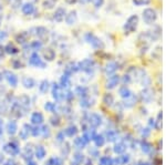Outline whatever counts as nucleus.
<instances>
[{"mask_svg":"<svg viewBox=\"0 0 166 165\" xmlns=\"http://www.w3.org/2000/svg\"><path fill=\"white\" fill-rule=\"evenodd\" d=\"M73 99V93L72 92H67L64 93V100L65 101H71Z\"/></svg>","mask_w":166,"mask_h":165,"instance_id":"864d4df0","label":"nucleus"},{"mask_svg":"<svg viewBox=\"0 0 166 165\" xmlns=\"http://www.w3.org/2000/svg\"><path fill=\"white\" fill-rule=\"evenodd\" d=\"M19 136H20V139L21 140H27L28 139V136H29V131L26 129V127H23V129L20 131Z\"/></svg>","mask_w":166,"mask_h":165,"instance_id":"79ce46f5","label":"nucleus"},{"mask_svg":"<svg viewBox=\"0 0 166 165\" xmlns=\"http://www.w3.org/2000/svg\"><path fill=\"white\" fill-rule=\"evenodd\" d=\"M29 63L32 65V67H35V68H45V63L43 62L41 58H40V55L37 53V52H33L31 55H30V58H29Z\"/></svg>","mask_w":166,"mask_h":165,"instance_id":"39448f33","label":"nucleus"},{"mask_svg":"<svg viewBox=\"0 0 166 165\" xmlns=\"http://www.w3.org/2000/svg\"><path fill=\"white\" fill-rule=\"evenodd\" d=\"M35 31H37V36L40 40H45L48 39V35H49V31L47 28L45 27H38V28H35Z\"/></svg>","mask_w":166,"mask_h":165,"instance_id":"2eb2a0df","label":"nucleus"},{"mask_svg":"<svg viewBox=\"0 0 166 165\" xmlns=\"http://www.w3.org/2000/svg\"><path fill=\"white\" fill-rule=\"evenodd\" d=\"M12 65L15 69H21L23 67L22 63H21L19 60H15V61H12Z\"/></svg>","mask_w":166,"mask_h":165,"instance_id":"3c124183","label":"nucleus"},{"mask_svg":"<svg viewBox=\"0 0 166 165\" xmlns=\"http://www.w3.org/2000/svg\"><path fill=\"white\" fill-rule=\"evenodd\" d=\"M5 77H6L7 81H8V83H9L11 87H17V84H18V78H17L16 74L11 73L10 71H5Z\"/></svg>","mask_w":166,"mask_h":165,"instance_id":"ddd939ff","label":"nucleus"},{"mask_svg":"<svg viewBox=\"0 0 166 165\" xmlns=\"http://www.w3.org/2000/svg\"><path fill=\"white\" fill-rule=\"evenodd\" d=\"M125 102H126V103H125V107H133V105H134V103L136 102V97H135L134 94H132L130 97L125 99Z\"/></svg>","mask_w":166,"mask_h":165,"instance_id":"c9c22d12","label":"nucleus"},{"mask_svg":"<svg viewBox=\"0 0 166 165\" xmlns=\"http://www.w3.org/2000/svg\"><path fill=\"white\" fill-rule=\"evenodd\" d=\"M122 80H123V82H124V83H130V82H131V75L130 74H125L124 77H123V79H122Z\"/></svg>","mask_w":166,"mask_h":165,"instance_id":"5fc2aeb1","label":"nucleus"},{"mask_svg":"<svg viewBox=\"0 0 166 165\" xmlns=\"http://www.w3.org/2000/svg\"><path fill=\"white\" fill-rule=\"evenodd\" d=\"M84 38H85V41L88 42L89 45H91L92 48H94V49H103V42L101 41V39H100L99 37H96L94 33H92V32L85 33Z\"/></svg>","mask_w":166,"mask_h":165,"instance_id":"7ed1b4c3","label":"nucleus"},{"mask_svg":"<svg viewBox=\"0 0 166 165\" xmlns=\"http://www.w3.org/2000/svg\"><path fill=\"white\" fill-rule=\"evenodd\" d=\"M49 87H50V82L48 80H43V81L40 82V85H39V90L41 93H47L49 90Z\"/></svg>","mask_w":166,"mask_h":165,"instance_id":"393cba45","label":"nucleus"},{"mask_svg":"<svg viewBox=\"0 0 166 165\" xmlns=\"http://www.w3.org/2000/svg\"><path fill=\"white\" fill-rule=\"evenodd\" d=\"M141 165H150V164H148V163H146V162H145V163L142 162V163H141Z\"/></svg>","mask_w":166,"mask_h":165,"instance_id":"e2e57ef3","label":"nucleus"},{"mask_svg":"<svg viewBox=\"0 0 166 165\" xmlns=\"http://www.w3.org/2000/svg\"><path fill=\"white\" fill-rule=\"evenodd\" d=\"M89 123L90 125L93 126V127H98V126L101 125V123H102V117H100L99 114L92 113L89 117Z\"/></svg>","mask_w":166,"mask_h":165,"instance_id":"9b49d317","label":"nucleus"},{"mask_svg":"<svg viewBox=\"0 0 166 165\" xmlns=\"http://www.w3.org/2000/svg\"><path fill=\"white\" fill-rule=\"evenodd\" d=\"M103 102L106 104V105H112V103L114 102V97L111 93H106L103 97Z\"/></svg>","mask_w":166,"mask_h":165,"instance_id":"72a5a7b5","label":"nucleus"},{"mask_svg":"<svg viewBox=\"0 0 166 165\" xmlns=\"http://www.w3.org/2000/svg\"><path fill=\"white\" fill-rule=\"evenodd\" d=\"M16 39H17V41L19 42V43H25V42H27L28 41V39H29V35L27 32H20L18 36L16 37Z\"/></svg>","mask_w":166,"mask_h":165,"instance_id":"c756f323","label":"nucleus"},{"mask_svg":"<svg viewBox=\"0 0 166 165\" xmlns=\"http://www.w3.org/2000/svg\"><path fill=\"white\" fill-rule=\"evenodd\" d=\"M7 38H8V33L6 31H3V30H0V42L5 41Z\"/></svg>","mask_w":166,"mask_h":165,"instance_id":"603ef678","label":"nucleus"},{"mask_svg":"<svg viewBox=\"0 0 166 165\" xmlns=\"http://www.w3.org/2000/svg\"><path fill=\"white\" fill-rule=\"evenodd\" d=\"M28 165H37V163L33 162V161H29V162H28Z\"/></svg>","mask_w":166,"mask_h":165,"instance_id":"052dcab7","label":"nucleus"},{"mask_svg":"<svg viewBox=\"0 0 166 165\" xmlns=\"http://www.w3.org/2000/svg\"><path fill=\"white\" fill-rule=\"evenodd\" d=\"M51 1H53V2H55V1H58V0H51Z\"/></svg>","mask_w":166,"mask_h":165,"instance_id":"338daca9","label":"nucleus"},{"mask_svg":"<svg viewBox=\"0 0 166 165\" xmlns=\"http://www.w3.org/2000/svg\"><path fill=\"white\" fill-rule=\"evenodd\" d=\"M53 6H55V2L51 1V0H47V1L43 2V7H45V9H52Z\"/></svg>","mask_w":166,"mask_h":165,"instance_id":"49530a36","label":"nucleus"},{"mask_svg":"<svg viewBox=\"0 0 166 165\" xmlns=\"http://www.w3.org/2000/svg\"><path fill=\"white\" fill-rule=\"evenodd\" d=\"M19 105L20 107H28L30 105V99H29L28 95H21L19 97Z\"/></svg>","mask_w":166,"mask_h":165,"instance_id":"a878e982","label":"nucleus"},{"mask_svg":"<svg viewBox=\"0 0 166 165\" xmlns=\"http://www.w3.org/2000/svg\"><path fill=\"white\" fill-rule=\"evenodd\" d=\"M142 97H143V100L144 101L148 102V101L152 99V94H150V90H148V89L144 90L143 92H142Z\"/></svg>","mask_w":166,"mask_h":165,"instance_id":"ea45409f","label":"nucleus"},{"mask_svg":"<svg viewBox=\"0 0 166 165\" xmlns=\"http://www.w3.org/2000/svg\"><path fill=\"white\" fill-rule=\"evenodd\" d=\"M45 109L48 111V112H55V105L53 103H51V102H47L45 105Z\"/></svg>","mask_w":166,"mask_h":165,"instance_id":"c03bdc74","label":"nucleus"},{"mask_svg":"<svg viewBox=\"0 0 166 165\" xmlns=\"http://www.w3.org/2000/svg\"><path fill=\"white\" fill-rule=\"evenodd\" d=\"M100 165H113L114 164V161L111 159V157H109V156H104V157H102V159L100 160Z\"/></svg>","mask_w":166,"mask_h":165,"instance_id":"f704fd0d","label":"nucleus"},{"mask_svg":"<svg viewBox=\"0 0 166 165\" xmlns=\"http://www.w3.org/2000/svg\"><path fill=\"white\" fill-rule=\"evenodd\" d=\"M65 16H67V10L64 9V8H62V7H60V8H58L55 10V15H53V19L57 22H62L64 20V18H65Z\"/></svg>","mask_w":166,"mask_h":165,"instance_id":"9d476101","label":"nucleus"},{"mask_svg":"<svg viewBox=\"0 0 166 165\" xmlns=\"http://www.w3.org/2000/svg\"><path fill=\"white\" fill-rule=\"evenodd\" d=\"M83 160H84V155L81 154V153H75L73 156V162L75 165H81L83 162Z\"/></svg>","mask_w":166,"mask_h":165,"instance_id":"2f4dec72","label":"nucleus"},{"mask_svg":"<svg viewBox=\"0 0 166 165\" xmlns=\"http://www.w3.org/2000/svg\"><path fill=\"white\" fill-rule=\"evenodd\" d=\"M3 150H5V152H7L8 154H10V155H16V154H18L20 151L19 145H18V142H16V141L10 142L9 144L5 145Z\"/></svg>","mask_w":166,"mask_h":165,"instance_id":"0eeeda50","label":"nucleus"},{"mask_svg":"<svg viewBox=\"0 0 166 165\" xmlns=\"http://www.w3.org/2000/svg\"><path fill=\"white\" fill-rule=\"evenodd\" d=\"M40 134H41L43 137H49L50 136V129H49V126L45 125L42 126V129H40Z\"/></svg>","mask_w":166,"mask_h":165,"instance_id":"4c0bfd02","label":"nucleus"},{"mask_svg":"<svg viewBox=\"0 0 166 165\" xmlns=\"http://www.w3.org/2000/svg\"><path fill=\"white\" fill-rule=\"evenodd\" d=\"M22 85L27 89H32V87L35 85V80L32 78H29V77H25L22 79Z\"/></svg>","mask_w":166,"mask_h":165,"instance_id":"6ab92c4d","label":"nucleus"},{"mask_svg":"<svg viewBox=\"0 0 166 165\" xmlns=\"http://www.w3.org/2000/svg\"><path fill=\"white\" fill-rule=\"evenodd\" d=\"M142 20L147 26H154L156 25L158 20V12L154 7H146L142 11Z\"/></svg>","mask_w":166,"mask_h":165,"instance_id":"f257e3e1","label":"nucleus"},{"mask_svg":"<svg viewBox=\"0 0 166 165\" xmlns=\"http://www.w3.org/2000/svg\"><path fill=\"white\" fill-rule=\"evenodd\" d=\"M60 84L61 87H69L71 85V81H70V77L67 74H63L62 78L60 80Z\"/></svg>","mask_w":166,"mask_h":165,"instance_id":"bb28decb","label":"nucleus"},{"mask_svg":"<svg viewBox=\"0 0 166 165\" xmlns=\"http://www.w3.org/2000/svg\"><path fill=\"white\" fill-rule=\"evenodd\" d=\"M118 92H120V95H121L122 97H124V99H128V97H130L132 94H133L131 92V90H130L128 87H125V85L124 87H122Z\"/></svg>","mask_w":166,"mask_h":165,"instance_id":"4be33fe9","label":"nucleus"},{"mask_svg":"<svg viewBox=\"0 0 166 165\" xmlns=\"http://www.w3.org/2000/svg\"><path fill=\"white\" fill-rule=\"evenodd\" d=\"M43 58L47 61H53L55 58V51L51 48H47L45 50H43Z\"/></svg>","mask_w":166,"mask_h":165,"instance_id":"f3484780","label":"nucleus"},{"mask_svg":"<svg viewBox=\"0 0 166 165\" xmlns=\"http://www.w3.org/2000/svg\"><path fill=\"white\" fill-rule=\"evenodd\" d=\"M116 139V133L114 131H109L108 132V140L109 141H114Z\"/></svg>","mask_w":166,"mask_h":165,"instance_id":"8fccbe9b","label":"nucleus"},{"mask_svg":"<svg viewBox=\"0 0 166 165\" xmlns=\"http://www.w3.org/2000/svg\"><path fill=\"white\" fill-rule=\"evenodd\" d=\"M51 124L55 126H58L59 124H60V117H58V115H55V117H51Z\"/></svg>","mask_w":166,"mask_h":165,"instance_id":"09e8293b","label":"nucleus"},{"mask_svg":"<svg viewBox=\"0 0 166 165\" xmlns=\"http://www.w3.org/2000/svg\"><path fill=\"white\" fill-rule=\"evenodd\" d=\"M81 3H89V2H91L92 0H79Z\"/></svg>","mask_w":166,"mask_h":165,"instance_id":"bf43d9fd","label":"nucleus"},{"mask_svg":"<svg viewBox=\"0 0 166 165\" xmlns=\"http://www.w3.org/2000/svg\"><path fill=\"white\" fill-rule=\"evenodd\" d=\"M49 165H63V161L60 157H52L49 161Z\"/></svg>","mask_w":166,"mask_h":165,"instance_id":"58836bf2","label":"nucleus"},{"mask_svg":"<svg viewBox=\"0 0 166 165\" xmlns=\"http://www.w3.org/2000/svg\"><path fill=\"white\" fill-rule=\"evenodd\" d=\"M92 2L95 9H100V8H102V7L104 6L105 0H92Z\"/></svg>","mask_w":166,"mask_h":165,"instance_id":"a19ab883","label":"nucleus"},{"mask_svg":"<svg viewBox=\"0 0 166 165\" xmlns=\"http://www.w3.org/2000/svg\"><path fill=\"white\" fill-rule=\"evenodd\" d=\"M118 64L116 62H109V63H106L105 68H104V72H105V74L108 77H111V75L115 74V72L118 71Z\"/></svg>","mask_w":166,"mask_h":165,"instance_id":"1a4fd4ad","label":"nucleus"},{"mask_svg":"<svg viewBox=\"0 0 166 165\" xmlns=\"http://www.w3.org/2000/svg\"><path fill=\"white\" fill-rule=\"evenodd\" d=\"M3 165H16V163H15V161H12V160H9V161H7Z\"/></svg>","mask_w":166,"mask_h":165,"instance_id":"4d7b16f0","label":"nucleus"},{"mask_svg":"<svg viewBox=\"0 0 166 165\" xmlns=\"http://www.w3.org/2000/svg\"><path fill=\"white\" fill-rule=\"evenodd\" d=\"M5 50H6L7 53H9V54H16V53H18L19 52V50H18V48H17L16 45H13V43H8V45L5 47Z\"/></svg>","mask_w":166,"mask_h":165,"instance_id":"aec40b11","label":"nucleus"},{"mask_svg":"<svg viewBox=\"0 0 166 165\" xmlns=\"http://www.w3.org/2000/svg\"><path fill=\"white\" fill-rule=\"evenodd\" d=\"M52 97H55L57 101H63L64 100V92L62 87L59 84L55 83L52 85Z\"/></svg>","mask_w":166,"mask_h":165,"instance_id":"423d86ee","label":"nucleus"},{"mask_svg":"<svg viewBox=\"0 0 166 165\" xmlns=\"http://www.w3.org/2000/svg\"><path fill=\"white\" fill-rule=\"evenodd\" d=\"M133 5L136 7H146L153 2V0H132Z\"/></svg>","mask_w":166,"mask_h":165,"instance_id":"5701e85b","label":"nucleus"},{"mask_svg":"<svg viewBox=\"0 0 166 165\" xmlns=\"http://www.w3.org/2000/svg\"><path fill=\"white\" fill-rule=\"evenodd\" d=\"M152 150V147H151V144H148L147 142H144L143 144H142V151L145 153H148Z\"/></svg>","mask_w":166,"mask_h":165,"instance_id":"a18cd8bd","label":"nucleus"},{"mask_svg":"<svg viewBox=\"0 0 166 165\" xmlns=\"http://www.w3.org/2000/svg\"><path fill=\"white\" fill-rule=\"evenodd\" d=\"M65 23L68 26H73L78 22V12L75 10H71L70 12L65 16Z\"/></svg>","mask_w":166,"mask_h":165,"instance_id":"6e6552de","label":"nucleus"},{"mask_svg":"<svg viewBox=\"0 0 166 165\" xmlns=\"http://www.w3.org/2000/svg\"><path fill=\"white\" fill-rule=\"evenodd\" d=\"M128 161H130V155H122L118 156V159L115 160V163L118 165H124L128 163Z\"/></svg>","mask_w":166,"mask_h":165,"instance_id":"7c9ffc66","label":"nucleus"},{"mask_svg":"<svg viewBox=\"0 0 166 165\" xmlns=\"http://www.w3.org/2000/svg\"><path fill=\"white\" fill-rule=\"evenodd\" d=\"M6 53V50H5V47L3 45H0V58H3V55Z\"/></svg>","mask_w":166,"mask_h":165,"instance_id":"6e6d98bb","label":"nucleus"},{"mask_svg":"<svg viewBox=\"0 0 166 165\" xmlns=\"http://www.w3.org/2000/svg\"><path fill=\"white\" fill-rule=\"evenodd\" d=\"M125 150H126V146H125V144H123V143H118V144L114 146V152L118 153V154L123 153Z\"/></svg>","mask_w":166,"mask_h":165,"instance_id":"e433bc0d","label":"nucleus"},{"mask_svg":"<svg viewBox=\"0 0 166 165\" xmlns=\"http://www.w3.org/2000/svg\"><path fill=\"white\" fill-rule=\"evenodd\" d=\"M64 133H65V135L69 136V137H73L74 135H77L78 127L75 125H71V126H69L65 131H64Z\"/></svg>","mask_w":166,"mask_h":165,"instance_id":"412c9836","label":"nucleus"},{"mask_svg":"<svg viewBox=\"0 0 166 165\" xmlns=\"http://www.w3.org/2000/svg\"><path fill=\"white\" fill-rule=\"evenodd\" d=\"M93 141L95 142L96 146H103L104 145V143H105V140H104L103 135H95L94 136V139H93Z\"/></svg>","mask_w":166,"mask_h":165,"instance_id":"473e14b6","label":"nucleus"},{"mask_svg":"<svg viewBox=\"0 0 166 165\" xmlns=\"http://www.w3.org/2000/svg\"><path fill=\"white\" fill-rule=\"evenodd\" d=\"M1 75H2V74H1V73H0V81H1V79H2V77H1Z\"/></svg>","mask_w":166,"mask_h":165,"instance_id":"69168bd1","label":"nucleus"},{"mask_svg":"<svg viewBox=\"0 0 166 165\" xmlns=\"http://www.w3.org/2000/svg\"><path fill=\"white\" fill-rule=\"evenodd\" d=\"M75 93L82 97H86V95H88V89L85 87L79 85V87H75Z\"/></svg>","mask_w":166,"mask_h":165,"instance_id":"c85d7f7f","label":"nucleus"},{"mask_svg":"<svg viewBox=\"0 0 166 165\" xmlns=\"http://www.w3.org/2000/svg\"><path fill=\"white\" fill-rule=\"evenodd\" d=\"M86 141L84 137H77V139L74 140V145H75V147H78V149H83L84 146L86 145Z\"/></svg>","mask_w":166,"mask_h":165,"instance_id":"cd10ccee","label":"nucleus"},{"mask_svg":"<svg viewBox=\"0 0 166 165\" xmlns=\"http://www.w3.org/2000/svg\"><path fill=\"white\" fill-rule=\"evenodd\" d=\"M21 10H22V13L23 15H26V16H30V15H32V13L35 12V6H33V3L31 2H26L23 3L22 8H21Z\"/></svg>","mask_w":166,"mask_h":165,"instance_id":"dca6fc26","label":"nucleus"},{"mask_svg":"<svg viewBox=\"0 0 166 165\" xmlns=\"http://www.w3.org/2000/svg\"><path fill=\"white\" fill-rule=\"evenodd\" d=\"M30 120H31V123L39 125V124H41L45 121V117H43V114L41 112H33L31 114V119Z\"/></svg>","mask_w":166,"mask_h":165,"instance_id":"f8f14e48","label":"nucleus"},{"mask_svg":"<svg viewBox=\"0 0 166 165\" xmlns=\"http://www.w3.org/2000/svg\"><path fill=\"white\" fill-rule=\"evenodd\" d=\"M31 48L35 50V51H37V50H40V49L42 48V42L41 41H33L31 43Z\"/></svg>","mask_w":166,"mask_h":165,"instance_id":"37998d69","label":"nucleus"},{"mask_svg":"<svg viewBox=\"0 0 166 165\" xmlns=\"http://www.w3.org/2000/svg\"><path fill=\"white\" fill-rule=\"evenodd\" d=\"M67 1V3H69V5H73V3H75L78 1V0H65Z\"/></svg>","mask_w":166,"mask_h":165,"instance_id":"13d9d810","label":"nucleus"},{"mask_svg":"<svg viewBox=\"0 0 166 165\" xmlns=\"http://www.w3.org/2000/svg\"><path fill=\"white\" fill-rule=\"evenodd\" d=\"M45 154H47V152H45V149L43 146H41V145L37 146V149H35V156H37L39 160L43 159L45 156Z\"/></svg>","mask_w":166,"mask_h":165,"instance_id":"b1692460","label":"nucleus"},{"mask_svg":"<svg viewBox=\"0 0 166 165\" xmlns=\"http://www.w3.org/2000/svg\"><path fill=\"white\" fill-rule=\"evenodd\" d=\"M1 134H2V127L0 126V135H1Z\"/></svg>","mask_w":166,"mask_h":165,"instance_id":"0e129e2a","label":"nucleus"},{"mask_svg":"<svg viewBox=\"0 0 166 165\" xmlns=\"http://www.w3.org/2000/svg\"><path fill=\"white\" fill-rule=\"evenodd\" d=\"M30 132H31V134L33 136H38L40 135V129L38 127V125L35 126V127H31V130H30Z\"/></svg>","mask_w":166,"mask_h":165,"instance_id":"de8ad7c7","label":"nucleus"},{"mask_svg":"<svg viewBox=\"0 0 166 165\" xmlns=\"http://www.w3.org/2000/svg\"><path fill=\"white\" fill-rule=\"evenodd\" d=\"M78 68H79V70H82L86 73H92L94 71V68H95V62L91 59H84L83 61L78 63Z\"/></svg>","mask_w":166,"mask_h":165,"instance_id":"20e7f679","label":"nucleus"},{"mask_svg":"<svg viewBox=\"0 0 166 165\" xmlns=\"http://www.w3.org/2000/svg\"><path fill=\"white\" fill-rule=\"evenodd\" d=\"M17 130H18V125L15 121H10L9 123L7 124V132L9 133L10 135H13L17 133Z\"/></svg>","mask_w":166,"mask_h":165,"instance_id":"a211bd4d","label":"nucleus"},{"mask_svg":"<svg viewBox=\"0 0 166 165\" xmlns=\"http://www.w3.org/2000/svg\"><path fill=\"white\" fill-rule=\"evenodd\" d=\"M2 124H3V121L0 119V126H1V127H2Z\"/></svg>","mask_w":166,"mask_h":165,"instance_id":"680f3d73","label":"nucleus"},{"mask_svg":"<svg viewBox=\"0 0 166 165\" xmlns=\"http://www.w3.org/2000/svg\"><path fill=\"white\" fill-rule=\"evenodd\" d=\"M138 25H140V17L138 15H132L125 21L124 26H123V31H124L125 35L134 33L138 30Z\"/></svg>","mask_w":166,"mask_h":165,"instance_id":"f03ea898","label":"nucleus"},{"mask_svg":"<svg viewBox=\"0 0 166 165\" xmlns=\"http://www.w3.org/2000/svg\"><path fill=\"white\" fill-rule=\"evenodd\" d=\"M120 82V77L116 74H113L111 77H109V80L106 82V87L108 89H114Z\"/></svg>","mask_w":166,"mask_h":165,"instance_id":"4468645a","label":"nucleus"}]
</instances>
